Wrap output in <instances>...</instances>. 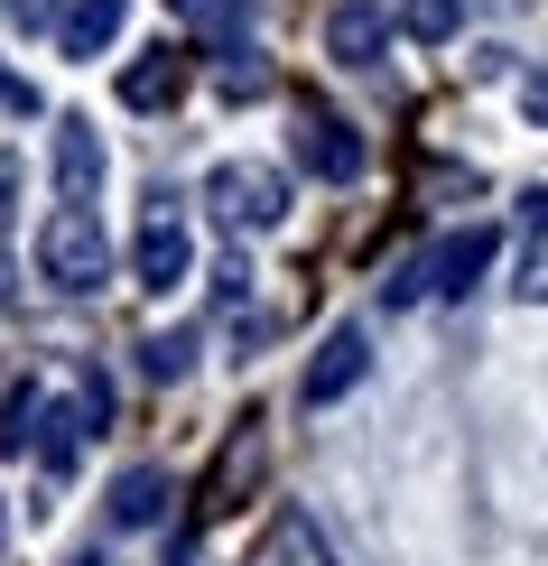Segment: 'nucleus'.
Listing matches in <instances>:
<instances>
[{"label": "nucleus", "instance_id": "obj_24", "mask_svg": "<svg viewBox=\"0 0 548 566\" xmlns=\"http://www.w3.org/2000/svg\"><path fill=\"white\" fill-rule=\"evenodd\" d=\"M75 566H103V557H75Z\"/></svg>", "mask_w": 548, "mask_h": 566}, {"label": "nucleus", "instance_id": "obj_14", "mask_svg": "<svg viewBox=\"0 0 548 566\" xmlns=\"http://www.w3.org/2000/svg\"><path fill=\"white\" fill-rule=\"evenodd\" d=\"M400 29H410L418 46H446L465 29V0H400Z\"/></svg>", "mask_w": 548, "mask_h": 566}, {"label": "nucleus", "instance_id": "obj_12", "mask_svg": "<svg viewBox=\"0 0 548 566\" xmlns=\"http://www.w3.org/2000/svg\"><path fill=\"white\" fill-rule=\"evenodd\" d=\"M251 474H260V437H251V418H242V437H232L224 455H214V474H205V502H196V530H205V521H224V511H232V492H242Z\"/></svg>", "mask_w": 548, "mask_h": 566}, {"label": "nucleus", "instance_id": "obj_1", "mask_svg": "<svg viewBox=\"0 0 548 566\" xmlns=\"http://www.w3.org/2000/svg\"><path fill=\"white\" fill-rule=\"evenodd\" d=\"M38 279L56 297H93L112 279V242H103V223H93V205H56L38 232Z\"/></svg>", "mask_w": 548, "mask_h": 566}, {"label": "nucleus", "instance_id": "obj_25", "mask_svg": "<svg viewBox=\"0 0 548 566\" xmlns=\"http://www.w3.org/2000/svg\"><path fill=\"white\" fill-rule=\"evenodd\" d=\"M0 538H10V530H0Z\"/></svg>", "mask_w": 548, "mask_h": 566}, {"label": "nucleus", "instance_id": "obj_18", "mask_svg": "<svg viewBox=\"0 0 548 566\" xmlns=\"http://www.w3.org/2000/svg\"><path fill=\"white\" fill-rule=\"evenodd\" d=\"M520 297L548 306V196H530V251H520Z\"/></svg>", "mask_w": 548, "mask_h": 566}, {"label": "nucleus", "instance_id": "obj_3", "mask_svg": "<svg viewBox=\"0 0 548 566\" xmlns=\"http://www.w3.org/2000/svg\"><path fill=\"white\" fill-rule=\"evenodd\" d=\"M131 279L149 297H177L186 279H196V242H186V205L158 186L149 196V214H139V242H131Z\"/></svg>", "mask_w": 548, "mask_h": 566}, {"label": "nucleus", "instance_id": "obj_20", "mask_svg": "<svg viewBox=\"0 0 548 566\" xmlns=\"http://www.w3.org/2000/svg\"><path fill=\"white\" fill-rule=\"evenodd\" d=\"M19 29H65V0H0Z\"/></svg>", "mask_w": 548, "mask_h": 566}, {"label": "nucleus", "instance_id": "obj_21", "mask_svg": "<svg viewBox=\"0 0 548 566\" xmlns=\"http://www.w3.org/2000/svg\"><path fill=\"white\" fill-rule=\"evenodd\" d=\"M520 112H530V130H548V65L520 75Z\"/></svg>", "mask_w": 548, "mask_h": 566}, {"label": "nucleus", "instance_id": "obj_5", "mask_svg": "<svg viewBox=\"0 0 548 566\" xmlns=\"http://www.w3.org/2000/svg\"><path fill=\"white\" fill-rule=\"evenodd\" d=\"M363 371H372V335H363V325H335V335L307 353V381H298V399H307V409H335L344 390H363Z\"/></svg>", "mask_w": 548, "mask_h": 566}, {"label": "nucleus", "instance_id": "obj_19", "mask_svg": "<svg viewBox=\"0 0 548 566\" xmlns=\"http://www.w3.org/2000/svg\"><path fill=\"white\" fill-rule=\"evenodd\" d=\"M186 363H196V335H149L139 344V371L149 381H186Z\"/></svg>", "mask_w": 548, "mask_h": 566}, {"label": "nucleus", "instance_id": "obj_7", "mask_svg": "<svg viewBox=\"0 0 548 566\" xmlns=\"http://www.w3.org/2000/svg\"><path fill=\"white\" fill-rule=\"evenodd\" d=\"M103 168H112V158H103V139H93V122L65 112V122H56V196L65 205H93V196H103Z\"/></svg>", "mask_w": 548, "mask_h": 566}, {"label": "nucleus", "instance_id": "obj_6", "mask_svg": "<svg viewBox=\"0 0 548 566\" xmlns=\"http://www.w3.org/2000/svg\"><path fill=\"white\" fill-rule=\"evenodd\" d=\"M493 251H503V232H493V223L446 232V242L427 251V289H437V297H474V279L493 270Z\"/></svg>", "mask_w": 548, "mask_h": 566}, {"label": "nucleus", "instance_id": "obj_17", "mask_svg": "<svg viewBox=\"0 0 548 566\" xmlns=\"http://www.w3.org/2000/svg\"><path fill=\"white\" fill-rule=\"evenodd\" d=\"M260 566H335V557L317 548V530H307L298 511H279V530H270V557H260Z\"/></svg>", "mask_w": 548, "mask_h": 566}, {"label": "nucleus", "instance_id": "obj_23", "mask_svg": "<svg viewBox=\"0 0 548 566\" xmlns=\"http://www.w3.org/2000/svg\"><path fill=\"white\" fill-rule=\"evenodd\" d=\"M10 186H19V168H10V158H0V223H10Z\"/></svg>", "mask_w": 548, "mask_h": 566}, {"label": "nucleus", "instance_id": "obj_4", "mask_svg": "<svg viewBox=\"0 0 548 566\" xmlns=\"http://www.w3.org/2000/svg\"><path fill=\"white\" fill-rule=\"evenodd\" d=\"M298 168L317 177V186H363V168H372V139L353 130L344 112L298 103Z\"/></svg>", "mask_w": 548, "mask_h": 566}, {"label": "nucleus", "instance_id": "obj_10", "mask_svg": "<svg viewBox=\"0 0 548 566\" xmlns=\"http://www.w3.org/2000/svg\"><path fill=\"white\" fill-rule=\"evenodd\" d=\"M122 103H131V112H177V103H186V56H177V46L131 56V65H122Z\"/></svg>", "mask_w": 548, "mask_h": 566}, {"label": "nucleus", "instance_id": "obj_13", "mask_svg": "<svg viewBox=\"0 0 548 566\" xmlns=\"http://www.w3.org/2000/svg\"><path fill=\"white\" fill-rule=\"evenodd\" d=\"M122 19H131V0H65V29H56V46L93 65L112 38H122Z\"/></svg>", "mask_w": 548, "mask_h": 566}, {"label": "nucleus", "instance_id": "obj_16", "mask_svg": "<svg viewBox=\"0 0 548 566\" xmlns=\"http://www.w3.org/2000/svg\"><path fill=\"white\" fill-rule=\"evenodd\" d=\"M214 84H224V103H260V93H270L279 75H270V65L251 56V46H224V65H214Z\"/></svg>", "mask_w": 548, "mask_h": 566}, {"label": "nucleus", "instance_id": "obj_15", "mask_svg": "<svg viewBox=\"0 0 548 566\" xmlns=\"http://www.w3.org/2000/svg\"><path fill=\"white\" fill-rule=\"evenodd\" d=\"M168 19H177V29H196V38H232L251 19V0H168Z\"/></svg>", "mask_w": 548, "mask_h": 566}, {"label": "nucleus", "instance_id": "obj_9", "mask_svg": "<svg viewBox=\"0 0 548 566\" xmlns=\"http://www.w3.org/2000/svg\"><path fill=\"white\" fill-rule=\"evenodd\" d=\"M168 502H177V483L158 474V464H122L103 492V511H112V530H158L168 521Z\"/></svg>", "mask_w": 548, "mask_h": 566}, {"label": "nucleus", "instance_id": "obj_11", "mask_svg": "<svg viewBox=\"0 0 548 566\" xmlns=\"http://www.w3.org/2000/svg\"><path fill=\"white\" fill-rule=\"evenodd\" d=\"M46 428H56V399H46V381L0 390V455H46Z\"/></svg>", "mask_w": 548, "mask_h": 566}, {"label": "nucleus", "instance_id": "obj_8", "mask_svg": "<svg viewBox=\"0 0 548 566\" xmlns=\"http://www.w3.org/2000/svg\"><path fill=\"white\" fill-rule=\"evenodd\" d=\"M381 46H391V10L381 0H335L325 10V56L335 65H381Z\"/></svg>", "mask_w": 548, "mask_h": 566}, {"label": "nucleus", "instance_id": "obj_2", "mask_svg": "<svg viewBox=\"0 0 548 566\" xmlns=\"http://www.w3.org/2000/svg\"><path fill=\"white\" fill-rule=\"evenodd\" d=\"M205 205L232 232H279L289 223V177H279L270 158H224V168L205 177Z\"/></svg>", "mask_w": 548, "mask_h": 566}, {"label": "nucleus", "instance_id": "obj_22", "mask_svg": "<svg viewBox=\"0 0 548 566\" xmlns=\"http://www.w3.org/2000/svg\"><path fill=\"white\" fill-rule=\"evenodd\" d=\"M0 103H10V112H38V84H29V75H10V65H0Z\"/></svg>", "mask_w": 548, "mask_h": 566}]
</instances>
